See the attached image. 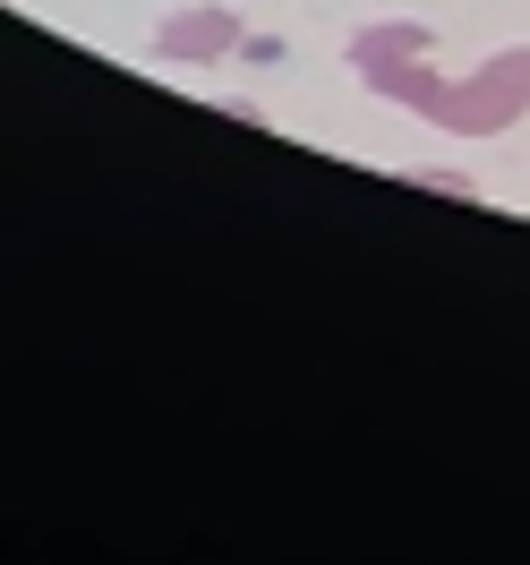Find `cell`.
Here are the masks:
<instances>
[{
	"instance_id": "2",
	"label": "cell",
	"mask_w": 530,
	"mask_h": 565,
	"mask_svg": "<svg viewBox=\"0 0 530 565\" xmlns=\"http://www.w3.org/2000/svg\"><path fill=\"white\" fill-rule=\"evenodd\" d=\"M428 120H436V129H454V138H505V129L522 120V104H513L496 77L470 70V77H454V86H445V104L428 111Z\"/></svg>"
},
{
	"instance_id": "6",
	"label": "cell",
	"mask_w": 530,
	"mask_h": 565,
	"mask_svg": "<svg viewBox=\"0 0 530 565\" xmlns=\"http://www.w3.org/2000/svg\"><path fill=\"white\" fill-rule=\"evenodd\" d=\"M411 189H436V198H470V180H462V172H411Z\"/></svg>"
},
{
	"instance_id": "3",
	"label": "cell",
	"mask_w": 530,
	"mask_h": 565,
	"mask_svg": "<svg viewBox=\"0 0 530 565\" xmlns=\"http://www.w3.org/2000/svg\"><path fill=\"white\" fill-rule=\"evenodd\" d=\"M343 52H351L359 86H368V77L402 70V61H436V26H420V18H368V26H359Z\"/></svg>"
},
{
	"instance_id": "1",
	"label": "cell",
	"mask_w": 530,
	"mask_h": 565,
	"mask_svg": "<svg viewBox=\"0 0 530 565\" xmlns=\"http://www.w3.org/2000/svg\"><path fill=\"white\" fill-rule=\"evenodd\" d=\"M248 52V18L240 9H172L163 26H154V61H172V70H214V61H240Z\"/></svg>"
},
{
	"instance_id": "5",
	"label": "cell",
	"mask_w": 530,
	"mask_h": 565,
	"mask_svg": "<svg viewBox=\"0 0 530 565\" xmlns=\"http://www.w3.org/2000/svg\"><path fill=\"white\" fill-rule=\"evenodd\" d=\"M479 77H496V86H505V95L530 111V43H505V52H488V61H479Z\"/></svg>"
},
{
	"instance_id": "4",
	"label": "cell",
	"mask_w": 530,
	"mask_h": 565,
	"mask_svg": "<svg viewBox=\"0 0 530 565\" xmlns=\"http://www.w3.org/2000/svg\"><path fill=\"white\" fill-rule=\"evenodd\" d=\"M445 86H454V77L436 70V61H402V70L368 77V95H377V104H402V111H420V120L445 104Z\"/></svg>"
}]
</instances>
